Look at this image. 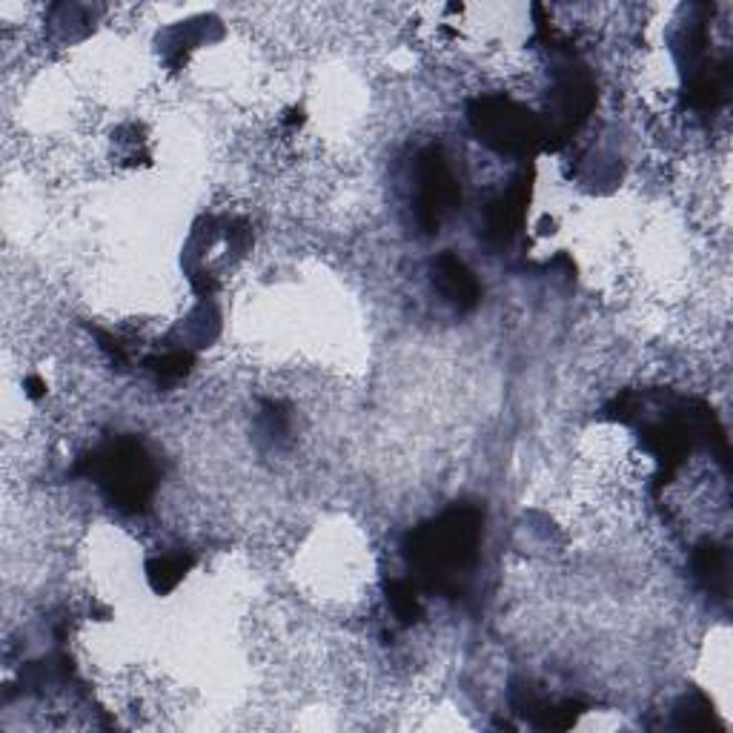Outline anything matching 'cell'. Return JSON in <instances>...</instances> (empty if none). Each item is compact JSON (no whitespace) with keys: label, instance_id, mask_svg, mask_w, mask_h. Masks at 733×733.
Returning <instances> with one entry per match:
<instances>
[{"label":"cell","instance_id":"obj_10","mask_svg":"<svg viewBox=\"0 0 733 733\" xmlns=\"http://www.w3.org/2000/svg\"><path fill=\"white\" fill-rule=\"evenodd\" d=\"M387 605L393 610V616L401 625L419 622L422 616V596H419V585L413 579H393L387 585Z\"/></svg>","mask_w":733,"mask_h":733},{"label":"cell","instance_id":"obj_6","mask_svg":"<svg viewBox=\"0 0 733 733\" xmlns=\"http://www.w3.org/2000/svg\"><path fill=\"white\" fill-rule=\"evenodd\" d=\"M527 204H530V179H519L504 195H499L488 209L484 227L493 244L507 247L519 236L527 221Z\"/></svg>","mask_w":733,"mask_h":733},{"label":"cell","instance_id":"obj_4","mask_svg":"<svg viewBox=\"0 0 733 733\" xmlns=\"http://www.w3.org/2000/svg\"><path fill=\"white\" fill-rule=\"evenodd\" d=\"M415 221L424 232H438L447 215L459 207L461 190L453 175L445 152L438 147H427L415 158Z\"/></svg>","mask_w":733,"mask_h":733},{"label":"cell","instance_id":"obj_5","mask_svg":"<svg viewBox=\"0 0 733 733\" xmlns=\"http://www.w3.org/2000/svg\"><path fill=\"white\" fill-rule=\"evenodd\" d=\"M430 282L436 287V293L445 298L453 310L470 312L482 301V287L476 282L473 270L467 267L465 261L453 252H442L430 264Z\"/></svg>","mask_w":733,"mask_h":733},{"label":"cell","instance_id":"obj_8","mask_svg":"<svg viewBox=\"0 0 733 733\" xmlns=\"http://www.w3.org/2000/svg\"><path fill=\"white\" fill-rule=\"evenodd\" d=\"M195 564V559L190 553H163L149 559L147 562V582L149 587L163 596V593L175 591V587L184 582V576L190 573V568Z\"/></svg>","mask_w":733,"mask_h":733},{"label":"cell","instance_id":"obj_2","mask_svg":"<svg viewBox=\"0 0 733 733\" xmlns=\"http://www.w3.org/2000/svg\"><path fill=\"white\" fill-rule=\"evenodd\" d=\"M81 473L101 488L106 502L121 513H144L156 493V465L135 438H115L90 459H83Z\"/></svg>","mask_w":733,"mask_h":733},{"label":"cell","instance_id":"obj_9","mask_svg":"<svg viewBox=\"0 0 733 733\" xmlns=\"http://www.w3.org/2000/svg\"><path fill=\"white\" fill-rule=\"evenodd\" d=\"M193 364L195 358L190 350H167V353L149 356L144 367L156 376L158 385H179L193 373Z\"/></svg>","mask_w":733,"mask_h":733},{"label":"cell","instance_id":"obj_12","mask_svg":"<svg viewBox=\"0 0 733 733\" xmlns=\"http://www.w3.org/2000/svg\"><path fill=\"white\" fill-rule=\"evenodd\" d=\"M23 393H26V399L32 401L46 399V381L41 376H26L23 378Z\"/></svg>","mask_w":733,"mask_h":733},{"label":"cell","instance_id":"obj_13","mask_svg":"<svg viewBox=\"0 0 733 733\" xmlns=\"http://www.w3.org/2000/svg\"><path fill=\"white\" fill-rule=\"evenodd\" d=\"M207 307H201V310L198 312H195V316H198V321H204V319H207ZM198 341H201V344H207V330H204V324H201L198 327Z\"/></svg>","mask_w":733,"mask_h":733},{"label":"cell","instance_id":"obj_3","mask_svg":"<svg viewBox=\"0 0 733 733\" xmlns=\"http://www.w3.org/2000/svg\"><path fill=\"white\" fill-rule=\"evenodd\" d=\"M467 121L473 126L476 138L496 156L525 158L548 144L545 121L507 95L476 98L467 106Z\"/></svg>","mask_w":733,"mask_h":733},{"label":"cell","instance_id":"obj_11","mask_svg":"<svg viewBox=\"0 0 733 733\" xmlns=\"http://www.w3.org/2000/svg\"><path fill=\"white\" fill-rule=\"evenodd\" d=\"M676 713H679L682 728H708L713 722V708L702 694L685 697V702H682V708Z\"/></svg>","mask_w":733,"mask_h":733},{"label":"cell","instance_id":"obj_1","mask_svg":"<svg viewBox=\"0 0 733 733\" xmlns=\"http://www.w3.org/2000/svg\"><path fill=\"white\" fill-rule=\"evenodd\" d=\"M484 513L473 504H453L438 519L419 525L404 541L415 585L442 596H459L479 562Z\"/></svg>","mask_w":733,"mask_h":733},{"label":"cell","instance_id":"obj_7","mask_svg":"<svg viewBox=\"0 0 733 733\" xmlns=\"http://www.w3.org/2000/svg\"><path fill=\"white\" fill-rule=\"evenodd\" d=\"M694 573L705 585V591L717 593L725 599L728 596V550L713 545V541H702L694 553Z\"/></svg>","mask_w":733,"mask_h":733}]
</instances>
